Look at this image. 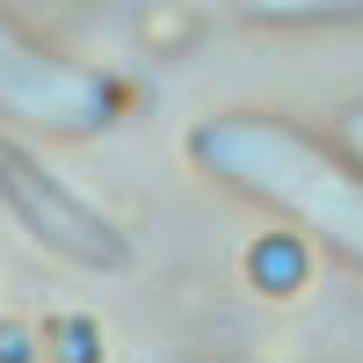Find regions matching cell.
Wrapping results in <instances>:
<instances>
[{"mask_svg":"<svg viewBox=\"0 0 363 363\" xmlns=\"http://www.w3.org/2000/svg\"><path fill=\"white\" fill-rule=\"evenodd\" d=\"M0 203H8V218L37 240L44 255L73 262V269H131V233L109 218V211H95L80 189H66L58 174H44L29 153H0Z\"/></svg>","mask_w":363,"mask_h":363,"instance_id":"7a4b0ae2","label":"cell"},{"mask_svg":"<svg viewBox=\"0 0 363 363\" xmlns=\"http://www.w3.org/2000/svg\"><path fill=\"white\" fill-rule=\"evenodd\" d=\"M349 145H356V153H363V109L349 116Z\"/></svg>","mask_w":363,"mask_h":363,"instance_id":"3957f363","label":"cell"},{"mask_svg":"<svg viewBox=\"0 0 363 363\" xmlns=\"http://www.w3.org/2000/svg\"><path fill=\"white\" fill-rule=\"evenodd\" d=\"M196 167H211L225 189H247L269 211L298 218L342 262L363 269V182L306 131L262 124V116H218L196 131Z\"/></svg>","mask_w":363,"mask_h":363,"instance_id":"6da1fadb","label":"cell"}]
</instances>
